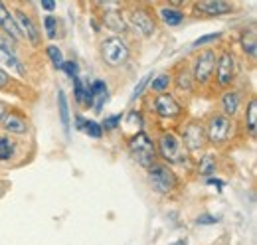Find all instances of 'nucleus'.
Wrapping results in <instances>:
<instances>
[{
  "mask_svg": "<svg viewBox=\"0 0 257 245\" xmlns=\"http://www.w3.org/2000/svg\"><path fill=\"white\" fill-rule=\"evenodd\" d=\"M155 143H157V156L162 160V164L172 168L188 162L190 154L182 147V141L176 131H162Z\"/></svg>",
  "mask_w": 257,
  "mask_h": 245,
  "instance_id": "obj_1",
  "label": "nucleus"
},
{
  "mask_svg": "<svg viewBox=\"0 0 257 245\" xmlns=\"http://www.w3.org/2000/svg\"><path fill=\"white\" fill-rule=\"evenodd\" d=\"M127 151L131 154V158L145 170H149L153 164L159 162L157 156V143L155 139L145 133V131H137L135 135H131L127 141Z\"/></svg>",
  "mask_w": 257,
  "mask_h": 245,
  "instance_id": "obj_2",
  "label": "nucleus"
},
{
  "mask_svg": "<svg viewBox=\"0 0 257 245\" xmlns=\"http://www.w3.org/2000/svg\"><path fill=\"white\" fill-rule=\"evenodd\" d=\"M204 131H206V141L210 147L224 149L231 143V139L235 135V121L222 113H212L204 121Z\"/></svg>",
  "mask_w": 257,
  "mask_h": 245,
  "instance_id": "obj_3",
  "label": "nucleus"
},
{
  "mask_svg": "<svg viewBox=\"0 0 257 245\" xmlns=\"http://www.w3.org/2000/svg\"><path fill=\"white\" fill-rule=\"evenodd\" d=\"M99 56L105 67L119 69L131 60V46L123 36H107L99 44Z\"/></svg>",
  "mask_w": 257,
  "mask_h": 245,
  "instance_id": "obj_4",
  "label": "nucleus"
},
{
  "mask_svg": "<svg viewBox=\"0 0 257 245\" xmlns=\"http://www.w3.org/2000/svg\"><path fill=\"white\" fill-rule=\"evenodd\" d=\"M235 79H237V58H235L233 50L224 48L218 52L212 83H214V87L227 91V89H233Z\"/></svg>",
  "mask_w": 257,
  "mask_h": 245,
  "instance_id": "obj_5",
  "label": "nucleus"
},
{
  "mask_svg": "<svg viewBox=\"0 0 257 245\" xmlns=\"http://www.w3.org/2000/svg\"><path fill=\"white\" fill-rule=\"evenodd\" d=\"M125 20H127L128 30H133L137 36H141L145 40H149L157 34V16L145 4L131 6L125 12Z\"/></svg>",
  "mask_w": 257,
  "mask_h": 245,
  "instance_id": "obj_6",
  "label": "nucleus"
},
{
  "mask_svg": "<svg viewBox=\"0 0 257 245\" xmlns=\"http://www.w3.org/2000/svg\"><path fill=\"white\" fill-rule=\"evenodd\" d=\"M216 58H218V52L214 48H204V50H200L196 54V58L192 60V65H190L194 87L204 89V87L212 85L214 69H216Z\"/></svg>",
  "mask_w": 257,
  "mask_h": 245,
  "instance_id": "obj_7",
  "label": "nucleus"
},
{
  "mask_svg": "<svg viewBox=\"0 0 257 245\" xmlns=\"http://www.w3.org/2000/svg\"><path fill=\"white\" fill-rule=\"evenodd\" d=\"M147 176H149V184L151 188L159 194V196H170L176 188H178V176L174 172V168L162 164V162H157L153 164L149 170H147Z\"/></svg>",
  "mask_w": 257,
  "mask_h": 245,
  "instance_id": "obj_8",
  "label": "nucleus"
},
{
  "mask_svg": "<svg viewBox=\"0 0 257 245\" xmlns=\"http://www.w3.org/2000/svg\"><path fill=\"white\" fill-rule=\"evenodd\" d=\"M182 147L186 149L188 154H198L202 153L208 145L206 141V131H204V121L200 119H188L186 122H182V129L178 133Z\"/></svg>",
  "mask_w": 257,
  "mask_h": 245,
  "instance_id": "obj_9",
  "label": "nucleus"
},
{
  "mask_svg": "<svg viewBox=\"0 0 257 245\" xmlns=\"http://www.w3.org/2000/svg\"><path fill=\"white\" fill-rule=\"evenodd\" d=\"M151 109L153 113L162 119V121H178L184 115V107L180 105V101L172 95V93H159L153 95L151 99Z\"/></svg>",
  "mask_w": 257,
  "mask_h": 245,
  "instance_id": "obj_10",
  "label": "nucleus"
},
{
  "mask_svg": "<svg viewBox=\"0 0 257 245\" xmlns=\"http://www.w3.org/2000/svg\"><path fill=\"white\" fill-rule=\"evenodd\" d=\"M12 16L16 20V26H18V32H20L22 40L28 42L32 48H40L42 46V32L38 28V24L32 20V16L26 10H22V8H14Z\"/></svg>",
  "mask_w": 257,
  "mask_h": 245,
  "instance_id": "obj_11",
  "label": "nucleus"
},
{
  "mask_svg": "<svg viewBox=\"0 0 257 245\" xmlns=\"http://www.w3.org/2000/svg\"><path fill=\"white\" fill-rule=\"evenodd\" d=\"M101 22L107 30L117 32L121 36H125L128 32L127 20H125V12L119 4H105V10L101 14Z\"/></svg>",
  "mask_w": 257,
  "mask_h": 245,
  "instance_id": "obj_12",
  "label": "nucleus"
},
{
  "mask_svg": "<svg viewBox=\"0 0 257 245\" xmlns=\"http://www.w3.org/2000/svg\"><path fill=\"white\" fill-rule=\"evenodd\" d=\"M192 8L194 12H198L202 16H224V14H231L235 10V6L225 0H200V2H194Z\"/></svg>",
  "mask_w": 257,
  "mask_h": 245,
  "instance_id": "obj_13",
  "label": "nucleus"
},
{
  "mask_svg": "<svg viewBox=\"0 0 257 245\" xmlns=\"http://www.w3.org/2000/svg\"><path fill=\"white\" fill-rule=\"evenodd\" d=\"M241 93L237 89H227V91H222L220 95V113L229 117V119H237L239 111H241Z\"/></svg>",
  "mask_w": 257,
  "mask_h": 245,
  "instance_id": "obj_14",
  "label": "nucleus"
},
{
  "mask_svg": "<svg viewBox=\"0 0 257 245\" xmlns=\"http://www.w3.org/2000/svg\"><path fill=\"white\" fill-rule=\"evenodd\" d=\"M0 127L4 129V133L6 135H10V137H18V135H26L28 131H30V121L22 115V113H18V111H10L6 117H4V121L0 122Z\"/></svg>",
  "mask_w": 257,
  "mask_h": 245,
  "instance_id": "obj_15",
  "label": "nucleus"
},
{
  "mask_svg": "<svg viewBox=\"0 0 257 245\" xmlns=\"http://www.w3.org/2000/svg\"><path fill=\"white\" fill-rule=\"evenodd\" d=\"M0 30L4 32V36L10 38L14 44L24 42L22 36H20V32H18L16 20H14V16H12V10H10L6 4H2V2H0Z\"/></svg>",
  "mask_w": 257,
  "mask_h": 245,
  "instance_id": "obj_16",
  "label": "nucleus"
},
{
  "mask_svg": "<svg viewBox=\"0 0 257 245\" xmlns=\"http://www.w3.org/2000/svg\"><path fill=\"white\" fill-rule=\"evenodd\" d=\"M184 18H186V14L178 6H174V4H162V6H159V20L164 26H168V28L180 26L184 22Z\"/></svg>",
  "mask_w": 257,
  "mask_h": 245,
  "instance_id": "obj_17",
  "label": "nucleus"
},
{
  "mask_svg": "<svg viewBox=\"0 0 257 245\" xmlns=\"http://www.w3.org/2000/svg\"><path fill=\"white\" fill-rule=\"evenodd\" d=\"M172 83L178 91H184V93H192L194 91V81H192V73H190V65L182 63L178 65L176 73L172 75Z\"/></svg>",
  "mask_w": 257,
  "mask_h": 245,
  "instance_id": "obj_18",
  "label": "nucleus"
},
{
  "mask_svg": "<svg viewBox=\"0 0 257 245\" xmlns=\"http://www.w3.org/2000/svg\"><path fill=\"white\" fill-rule=\"evenodd\" d=\"M16 153H18V143L10 137V135H6V133H2L0 135V162H10L12 158H16Z\"/></svg>",
  "mask_w": 257,
  "mask_h": 245,
  "instance_id": "obj_19",
  "label": "nucleus"
},
{
  "mask_svg": "<svg viewBox=\"0 0 257 245\" xmlns=\"http://www.w3.org/2000/svg\"><path fill=\"white\" fill-rule=\"evenodd\" d=\"M243 127H245V133H249L251 137H255V129H257V99L251 97L247 101V107H245V113H243Z\"/></svg>",
  "mask_w": 257,
  "mask_h": 245,
  "instance_id": "obj_20",
  "label": "nucleus"
},
{
  "mask_svg": "<svg viewBox=\"0 0 257 245\" xmlns=\"http://www.w3.org/2000/svg\"><path fill=\"white\" fill-rule=\"evenodd\" d=\"M89 87H91V93H93V97H95V101H93V109L99 113V111L103 109L105 101H107L109 87H107V83H105L103 79H95L93 83H89Z\"/></svg>",
  "mask_w": 257,
  "mask_h": 245,
  "instance_id": "obj_21",
  "label": "nucleus"
},
{
  "mask_svg": "<svg viewBox=\"0 0 257 245\" xmlns=\"http://www.w3.org/2000/svg\"><path fill=\"white\" fill-rule=\"evenodd\" d=\"M239 46L243 50V54L249 58V60H255V30L249 28V30H243L241 36H239Z\"/></svg>",
  "mask_w": 257,
  "mask_h": 245,
  "instance_id": "obj_22",
  "label": "nucleus"
},
{
  "mask_svg": "<svg viewBox=\"0 0 257 245\" xmlns=\"http://www.w3.org/2000/svg\"><path fill=\"white\" fill-rule=\"evenodd\" d=\"M216 168H218V162H216V156L212 153L204 154L198 160V174L204 178H212L216 174Z\"/></svg>",
  "mask_w": 257,
  "mask_h": 245,
  "instance_id": "obj_23",
  "label": "nucleus"
},
{
  "mask_svg": "<svg viewBox=\"0 0 257 245\" xmlns=\"http://www.w3.org/2000/svg\"><path fill=\"white\" fill-rule=\"evenodd\" d=\"M170 87H172V73H159L151 83V93H155V95L168 93Z\"/></svg>",
  "mask_w": 257,
  "mask_h": 245,
  "instance_id": "obj_24",
  "label": "nucleus"
},
{
  "mask_svg": "<svg viewBox=\"0 0 257 245\" xmlns=\"http://www.w3.org/2000/svg\"><path fill=\"white\" fill-rule=\"evenodd\" d=\"M58 111H60V119L65 133H69V103L64 91H58Z\"/></svg>",
  "mask_w": 257,
  "mask_h": 245,
  "instance_id": "obj_25",
  "label": "nucleus"
},
{
  "mask_svg": "<svg viewBox=\"0 0 257 245\" xmlns=\"http://www.w3.org/2000/svg\"><path fill=\"white\" fill-rule=\"evenodd\" d=\"M46 54H48V58L50 61L58 67V69H62L64 67V54H62V50L56 46V44H50V46H46Z\"/></svg>",
  "mask_w": 257,
  "mask_h": 245,
  "instance_id": "obj_26",
  "label": "nucleus"
},
{
  "mask_svg": "<svg viewBox=\"0 0 257 245\" xmlns=\"http://www.w3.org/2000/svg\"><path fill=\"white\" fill-rule=\"evenodd\" d=\"M44 32H46V36L50 38V40H54L56 36H58V18L54 16V14H48V16H44Z\"/></svg>",
  "mask_w": 257,
  "mask_h": 245,
  "instance_id": "obj_27",
  "label": "nucleus"
},
{
  "mask_svg": "<svg viewBox=\"0 0 257 245\" xmlns=\"http://www.w3.org/2000/svg\"><path fill=\"white\" fill-rule=\"evenodd\" d=\"M224 34L222 32H214V34H208V36H202V38H198L196 42L192 44L194 50H200V48H206L208 44H212V42H218L220 38H222Z\"/></svg>",
  "mask_w": 257,
  "mask_h": 245,
  "instance_id": "obj_28",
  "label": "nucleus"
},
{
  "mask_svg": "<svg viewBox=\"0 0 257 245\" xmlns=\"http://www.w3.org/2000/svg\"><path fill=\"white\" fill-rule=\"evenodd\" d=\"M83 133L87 135V137H91V139H101L103 137V129H101V125L97 121H85V127H83Z\"/></svg>",
  "mask_w": 257,
  "mask_h": 245,
  "instance_id": "obj_29",
  "label": "nucleus"
},
{
  "mask_svg": "<svg viewBox=\"0 0 257 245\" xmlns=\"http://www.w3.org/2000/svg\"><path fill=\"white\" fill-rule=\"evenodd\" d=\"M121 121H123V115H109V117H105L103 122H99V125H101L103 131H115V129L121 127Z\"/></svg>",
  "mask_w": 257,
  "mask_h": 245,
  "instance_id": "obj_30",
  "label": "nucleus"
},
{
  "mask_svg": "<svg viewBox=\"0 0 257 245\" xmlns=\"http://www.w3.org/2000/svg\"><path fill=\"white\" fill-rule=\"evenodd\" d=\"M149 79H153V73H147V75L139 81V85H135L133 95H131V101H137L139 97H143V91H145V89H147V85H149Z\"/></svg>",
  "mask_w": 257,
  "mask_h": 245,
  "instance_id": "obj_31",
  "label": "nucleus"
},
{
  "mask_svg": "<svg viewBox=\"0 0 257 245\" xmlns=\"http://www.w3.org/2000/svg\"><path fill=\"white\" fill-rule=\"evenodd\" d=\"M73 97L79 105H83V97H85V85L81 83V77L73 79Z\"/></svg>",
  "mask_w": 257,
  "mask_h": 245,
  "instance_id": "obj_32",
  "label": "nucleus"
},
{
  "mask_svg": "<svg viewBox=\"0 0 257 245\" xmlns=\"http://www.w3.org/2000/svg\"><path fill=\"white\" fill-rule=\"evenodd\" d=\"M62 69H64L65 73H67V75L71 77V81L79 77V65H77L75 61H71V60H69V61H64V67H62Z\"/></svg>",
  "mask_w": 257,
  "mask_h": 245,
  "instance_id": "obj_33",
  "label": "nucleus"
},
{
  "mask_svg": "<svg viewBox=\"0 0 257 245\" xmlns=\"http://www.w3.org/2000/svg\"><path fill=\"white\" fill-rule=\"evenodd\" d=\"M12 85V77H10V73H6L2 67H0V91L2 89H8Z\"/></svg>",
  "mask_w": 257,
  "mask_h": 245,
  "instance_id": "obj_34",
  "label": "nucleus"
},
{
  "mask_svg": "<svg viewBox=\"0 0 257 245\" xmlns=\"http://www.w3.org/2000/svg\"><path fill=\"white\" fill-rule=\"evenodd\" d=\"M206 184H208V186H216V188H218V192H222V188L225 186L224 180H220V178H216V176H212V178H206Z\"/></svg>",
  "mask_w": 257,
  "mask_h": 245,
  "instance_id": "obj_35",
  "label": "nucleus"
},
{
  "mask_svg": "<svg viewBox=\"0 0 257 245\" xmlns=\"http://www.w3.org/2000/svg\"><path fill=\"white\" fill-rule=\"evenodd\" d=\"M198 223L212 225V223H218V217H214V215H200V217H198Z\"/></svg>",
  "mask_w": 257,
  "mask_h": 245,
  "instance_id": "obj_36",
  "label": "nucleus"
},
{
  "mask_svg": "<svg viewBox=\"0 0 257 245\" xmlns=\"http://www.w3.org/2000/svg\"><path fill=\"white\" fill-rule=\"evenodd\" d=\"M10 113V107H8V103H4L2 99H0V122L4 121V117Z\"/></svg>",
  "mask_w": 257,
  "mask_h": 245,
  "instance_id": "obj_37",
  "label": "nucleus"
},
{
  "mask_svg": "<svg viewBox=\"0 0 257 245\" xmlns=\"http://www.w3.org/2000/svg\"><path fill=\"white\" fill-rule=\"evenodd\" d=\"M85 121H87L85 117L77 115V117H75V129H77V131H83V127H85Z\"/></svg>",
  "mask_w": 257,
  "mask_h": 245,
  "instance_id": "obj_38",
  "label": "nucleus"
},
{
  "mask_svg": "<svg viewBox=\"0 0 257 245\" xmlns=\"http://www.w3.org/2000/svg\"><path fill=\"white\" fill-rule=\"evenodd\" d=\"M42 8L48 10V12H52V10L56 8V2H42Z\"/></svg>",
  "mask_w": 257,
  "mask_h": 245,
  "instance_id": "obj_39",
  "label": "nucleus"
}]
</instances>
